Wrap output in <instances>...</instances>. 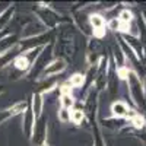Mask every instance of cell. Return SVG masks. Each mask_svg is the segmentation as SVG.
Wrapping results in <instances>:
<instances>
[{
  "mask_svg": "<svg viewBox=\"0 0 146 146\" xmlns=\"http://www.w3.org/2000/svg\"><path fill=\"white\" fill-rule=\"evenodd\" d=\"M91 23H92V27H94V29H95V34L98 35V36H102L104 35V19L100 16V15H92L91 16Z\"/></svg>",
  "mask_w": 146,
  "mask_h": 146,
  "instance_id": "obj_1",
  "label": "cell"
},
{
  "mask_svg": "<svg viewBox=\"0 0 146 146\" xmlns=\"http://www.w3.org/2000/svg\"><path fill=\"white\" fill-rule=\"evenodd\" d=\"M130 19H131V15L129 10H123L120 13V28L123 31H127V25H129Z\"/></svg>",
  "mask_w": 146,
  "mask_h": 146,
  "instance_id": "obj_2",
  "label": "cell"
},
{
  "mask_svg": "<svg viewBox=\"0 0 146 146\" xmlns=\"http://www.w3.org/2000/svg\"><path fill=\"white\" fill-rule=\"evenodd\" d=\"M15 66H16L19 70H27V69L29 67V62H28V58H27V57L19 56V57L15 60Z\"/></svg>",
  "mask_w": 146,
  "mask_h": 146,
  "instance_id": "obj_3",
  "label": "cell"
},
{
  "mask_svg": "<svg viewBox=\"0 0 146 146\" xmlns=\"http://www.w3.org/2000/svg\"><path fill=\"white\" fill-rule=\"evenodd\" d=\"M64 66H66V64H64L63 60H57V62L53 63L51 67L45 69V73H56V72H60V70H63V69H64Z\"/></svg>",
  "mask_w": 146,
  "mask_h": 146,
  "instance_id": "obj_4",
  "label": "cell"
},
{
  "mask_svg": "<svg viewBox=\"0 0 146 146\" xmlns=\"http://www.w3.org/2000/svg\"><path fill=\"white\" fill-rule=\"evenodd\" d=\"M113 111H114L115 115L121 117V115H126L127 114V108H126V105L123 102H117V104L113 105Z\"/></svg>",
  "mask_w": 146,
  "mask_h": 146,
  "instance_id": "obj_5",
  "label": "cell"
},
{
  "mask_svg": "<svg viewBox=\"0 0 146 146\" xmlns=\"http://www.w3.org/2000/svg\"><path fill=\"white\" fill-rule=\"evenodd\" d=\"M41 105H42L41 95H40V94L34 95V114H35V115H40V113H41Z\"/></svg>",
  "mask_w": 146,
  "mask_h": 146,
  "instance_id": "obj_6",
  "label": "cell"
},
{
  "mask_svg": "<svg viewBox=\"0 0 146 146\" xmlns=\"http://www.w3.org/2000/svg\"><path fill=\"white\" fill-rule=\"evenodd\" d=\"M83 83V76L82 75H75L70 79V85L72 86H79V85Z\"/></svg>",
  "mask_w": 146,
  "mask_h": 146,
  "instance_id": "obj_7",
  "label": "cell"
},
{
  "mask_svg": "<svg viewBox=\"0 0 146 146\" xmlns=\"http://www.w3.org/2000/svg\"><path fill=\"white\" fill-rule=\"evenodd\" d=\"M70 117H72V120L75 121V123H79V121L83 118V114H82V111H79V110H75Z\"/></svg>",
  "mask_w": 146,
  "mask_h": 146,
  "instance_id": "obj_8",
  "label": "cell"
},
{
  "mask_svg": "<svg viewBox=\"0 0 146 146\" xmlns=\"http://www.w3.org/2000/svg\"><path fill=\"white\" fill-rule=\"evenodd\" d=\"M133 123H135V126H136V127H143V123H145V120H143L142 117L136 115L135 118H133Z\"/></svg>",
  "mask_w": 146,
  "mask_h": 146,
  "instance_id": "obj_9",
  "label": "cell"
},
{
  "mask_svg": "<svg viewBox=\"0 0 146 146\" xmlns=\"http://www.w3.org/2000/svg\"><path fill=\"white\" fill-rule=\"evenodd\" d=\"M62 102H63V105L67 108V107H70V105H72V98H70L69 95H66V94H64V95H63V98H62Z\"/></svg>",
  "mask_w": 146,
  "mask_h": 146,
  "instance_id": "obj_10",
  "label": "cell"
},
{
  "mask_svg": "<svg viewBox=\"0 0 146 146\" xmlns=\"http://www.w3.org/2000/svg\"><path fill=\"white\" fill-rule=\"evenodd\" d=\"M40 146H47V145H45V143H42V145H40Z\"/></svg>",
  "mask_w": 146,
  "mask_h": 146,
  "instance_id": "obj_11",
  "label": "cell"
}]
</instances>
